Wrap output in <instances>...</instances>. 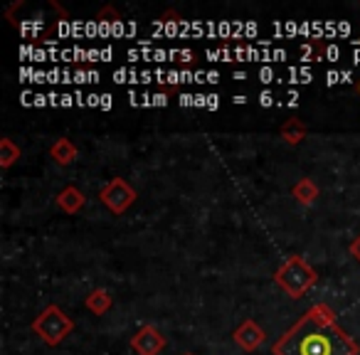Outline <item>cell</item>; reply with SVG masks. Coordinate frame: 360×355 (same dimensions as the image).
<instances>
[{
  "label": "cell",
  "mask_w": 360,
  "mask_h": 355,
  "mask_svg": "<svg viewBox=\"0 0 360 355\" xmlns=\"http://www.w3.org/2000/svg\"><path fill=\"white\" fill-rule=\"evenodd\" d=\"M335 84H340V72L328 70L326 72V86H335Z\"/></svg>",
  "instance_id": "26"
},
{
  "label": "cell",
  "mask_w": 360,
  "mask_h": 355,
  "mask_svg": "<svg viewBox=\"0 0 360 355\" xmlns=\"http://www.w3.org/2000/svg\"><path fill=\"white\" fill-rule=\"evenodd\" d=\"M72 50H75V62H86V50H84V47L75 45Z\"/></svg>",
  "instance_id": "44"
},
{
  "label": "cell",
  "mask_w": 360,
  "mask_h": 355,
  "mask_svg": "<svg viewBox=\"0 0 360 355\" xmlns=\"http://www.w3.org/2000/svg\"><path fill=\"white\" fill-rule=\"evenodd\" d=\"M129 104L131 106H141V96L136 94V89H129Z\"/></svg>",
  "instance_id": "55"
},
{
  "label": "cell",
  "mask_w": 360,
  "mask_h": 355,
  "mask_svg": "<svg viewBox=\"0 0 360 355\" xmlns=\"http://www.w3.org/2000/svg\"><path fill=\"white\" fill-rule=\"evenodd\" d=\"M286 57H289V52H286L284 47H274V50H271V62H284Z\"/></svg>",
  "instance_id": "30"
},
{
  "label": "cell",
  "mask_w": 360,
  "mask_h": 355,
  "mask_svg": "<svg viewBox=\"0 0 360 355\" xmlns=\"http://www.w3.org/2000/svg\"><path fill=\"white\" fill-rule=\"evenodd\" d=\"M153 62H158V65H163V62H170V52H168V50H163V47H155Z\"/></svg>",
  "instance_id": "25"
},
{
  "label": "cell",
  "mask_w": 360,
  "mask_h": 355,
  "mask_svg": "<svg viewBox=\"0 0 360 355\" xmlns=\"http://www.w3.org/2000/svg\"><path fill=\"white\" fill-rule=\"evenodd\" d=\"M264 340H266L264 330H262L259 325L255 323V321H245V323H242L240 328L235 330V343L240 345V348L250 350V353L259 348Z\"/></svg>",
  "instance_id": "6"
},
{
  "label": "cell",
  "mask_w": 360,
  "mask_h": 355,
  "mask_svg": "<svg viewBox=\"0 0 360 355\" xmlns=\"http://www.w3.org/2000/svg\"><path fill=\"white\" fill-rule=\"evenodd\" d=\"M86 62H101V50H99V47H89V50H86Z\"/></svg>",
  "instance_id": "35"
},
{
  "label": "cell",
  "mask_w": 360,
  "mask_h": 355,
  "mask_svg": "<svg viewBox=\"0 0 360 355\" xmlns=\"http://www.w3.org/2000/svg\"><path fill=\"white\" fill-rule=\"evenodd\" d=\"M150 82H155L153 72H150V70H143V72H141V84H150Z\"/></svg>",
  "instance_id": "52"
},
{
  "label": "cell",
  "mask_w": 360,
  "mask_h": 355,
  "mask_svg": "<svg viewBox=\"0 0 360 355\" xmlns=\"http://www.w3.org/2000/svg\"><path fill=\"white\" fill-rule=\"evenodd\" d=\"M50 155L57 160L60 165H70L72 160L77 158V148H75V143L72 141H67V138H60L55 146L50 148Z\"/></svg>",
  "instance_id": "8"
},
{
  "label": "cell",
  "mask_w": 360,
  "mask_h": 355,
  "mask_svg": "<svg viewBox=\"0 0 360 355\" xmlns=\"http://www.w3.org/2000/svg\"><path fill=\"white\" fill-rule=\"evenodd\" d=\"M114 60V47H101V62Z\"/></svg>",
  "instance_id": "50"
},
{
  "label": "cell",
  "mask_w": 360,
  "mask_h": 355,
  "mask_svg": "<svg viewBox=\"0 0 360 355\" xmlns=\"http://www.w3.org/2000/svg\"><path fill=\"white\" fill-rule=\"evenodd\" d=\"M358 91H360V84H358Z\"/></svg>",
  "instance_id": "63"
},
{
  "label": "cell",
  "mask_w": 360,
  "mask_h": 355,
  "mask_svg": "<svg viewBox=\"0 0 360 355\" xmlns=\"http://www.w3.org/2000/svg\"><path fill=\"white\" fill-rule=\"evenodd\" d=\"M18 27H20V35L30 40V37H35L37 32L42 30V20H25V22H20Z\"/></svg>",
  "instance_id": "14"
},
{
  "label": "cell",
  "mask_w": 360,
  "mask_h": 355,
  "mask_svg": "<svg viewBox=\"0 0 360 355\" xmlns=\"http://www.w3.org/2000/svg\"><path fill=\"white\" fill-rule=\"evenodd\" d=\"M232 104H235V106H237V104H240V106H242V104H247V96H245V94H235V96H232Z\"/></svg>",
  "instance_id": "60"
},
{
  "label": "cell",
  "mask_w": 360,
  "mask_h": 355,
  "mask_svg": "<svg viewBox=\"0 0 360 355\" xmlns=\"http://www.w3.org/2000/svg\"><path fill=\"white\" fill-rule=\"evenodd\" d=\"M114 82L116 84H131V67H119L114 72Z\"/></svg>",
  "instance_id": "17"
},
{
  "label": "cell",
  "mask_w": 360,
  "mask_h": 355,
  "mask_svg": "<svg viewBox=\"0 0 360 355\" xmlns=\"http://www.w3.org/2000/svg\"><path fill=\"white\" fill-rule=\"evenodd\" d=\"M18 155H20V148H15L11 138L0 141V165H3V168H11Z\"/></svg>",
  "instance_id": "12"
},
{
  "label": "cell",
  "mask_w": 360,
  "mask_h": 355,
  "mask_svg": "<svg viewBox=\"0 0 360 355\" xmlns=\"http://www.w3.org/2000/svg\"><path fill=\"white\" fill-rule=\"evenodd\" d=\"M205 57L210 62H222V57H220V47L217 50H205Z\"/></svg>",
  "instance_id": "51"
},
{
  "label": "cell",
  "mask_w": 360,
  "mask_h": 355,
  "mask_svg": "<svg viewBox=\"0 0 360 355\" xmlns=\"http://www.w3.org/2000/svg\"><path fill=\"white\" fill-rule=\"evenodd\" d=\"M57 82H62V72L55 67V70L47 72V84H57Z\"/></svg>",
  "instance_id": "37"
},
{
  "label": "cell",
  "mask_w": 360,
  "mask_h": 355,
  "mask_svg": "<svg viewBox=\"0 0 360 355\" xmlns=\"http://www.w3.org/2000/svg\"><path fill=\"white\" fill-rule=\"evenodd\" d=\"M257 79H259L262 84H271V82L279 79V77H276V72H274V67H271V65H262L259 72H257Z\"/></svg>",
  "instance_id": "15"
},
{
  "label": "cell",
  "mask_w": 360,
  "mask_h": 355,
  "mask_svg": "<svg viewBox=\"0 0 360 355\" xmlns=\"http://www.w3.org/2000/svg\"><path fill=\"white\" fill-rule=\"evenodd\" d=\"M75 99H77V106H79V109H84V106H86V94H82V89L75 94Z\"/></svg>",
  "instance_id": "58"
},
{
  "label": "cell",
  "mask_w": 360,
  "mask_h": 355,
  "mask_svg": "<svg viewBox=\"0 0 360 355\" xmlns=\"http://www.w3.org/2000/svg\"><path fill=\"white\" fill-rule=\"evenodd\" d=\"M178 104L183 106V109H188V106H195V94H180Z\"/></svg>",
  "instance_id": "29"
},
{
  "label": "cell",
  "mask_w": 360,
  "mask_h": 355,
  "mask_svg": "<svg viewBox=\"0 0 360 355\" xmlns=\"http://www.w3.org/2000/svg\"><path fill=\"white\" fill-rule=\"evenodd\" d=\"M183 65H191L193 60H195V55H193V50H180V57H178Z\"/></svg>",
  "instance_id": "42"
},
{
  "label": "cell",
  "mask_w": 360,
  "mask_h": 355,
  "mask_svg": "<svg viewBox=\"0 0 360 355\" xmlns=\"http://www.w3.org/2000/svg\"><path fill=\"white\" fill-rule=\"evenodd\" d=\"M163 20H165V37H168V40H173L175 35H180V22H183V18L175 15V13H168Z\"/></svg>",
  "instance_id": "13"
},
{
  "label": "cell",
  "mask_w": 360,
  "mask_h": 355,
  "mask_svg": "<svg viewBox=\"0 0 360 355\" xmlns=\"http://www.w3.org/2000/svg\"><path fill=\"white\" fill-rule=\"evenodd\" d=\"M57 205L62 207L65 212H70V215H75V212L82 210V205H84V193L79 191V188H65V191L60 193V198H57Z\"/></svg>",
  "instance_id": "7"
},
{
  "label": "cell",
  "mask_w": 360,
  "mask_h": 355,
  "mask_svg": "<svg viewBox=\"0 0 360 355\" xmlns=\"http://www.w3.org/2000/svg\"><path fill=\"white\" fill-rule=\"evenodd\" d=\"M217 82H220V72L207 70V84H217Z\"/></svg>",
  "instance_id": "54"
},
{
  "label": "cell",
  "mask_w": 360,
  "mask_h": 355,
  "mask_svg": "<svg viewBox=\"0 0 360 355\" xmlns=\"http://www.w3.org/2000/svg\"><path fill=\"white\" fill-rule=\"evenodd\" d=\"M153 106H168V94H165V91L153 94Z\"/></svg>",
  "instance_id": "39"
},
{
  "label": "cell",
  "mask_w": 360,
  "mask_h": 355,
  "mask_svg": "<svg viewBox=\"0 0 360 355\" xmlns=\"http://www.w3.org/2000/svg\"><path fill=\"white\" fill-rule=\"evenodd\" d=\"M111 106H114V96H111V94H101L99 109L101 111H111Z\"/></svg>",
  "instance_id": "33"
},
{
  "label": "cell",
  "mask_w": 360,
  "mask_h": 355,
  "mask_svg": "<svg viewBox=\"0 0 360 355\" xmlns=\"http://www.w3.org/2000/svg\"><path fill=\"white\" fill-rule=\"evenodd\" d=\"M75 84H77V86L89 84V70H84V67H79V70H75Z\"/></svg>",
  "instance_id": "22"
},
{
  "label": "cell",
  "mask_w": 360,
  "mask_h": 355,
  "mask_svg": "<svg viewBox=\"0 0 360 355\" xmlns=\"http://www.w3.org/2000/svg\"><path fill=\"white\" fill-rule=\"evenodd\" d=\"M259 32V25L257 22H252V20H247V27H245V40H252V37Z\"/></svg>",
  "instance_id": "32"
},
{
  "label": "cell",
  "mask_w": 360,
  "mask_h": 355,
  "mask_svg": "<svg viewBox=\"0 0 360 355\" xmlns=\"http://www.w3.org/2000/svg\"><path fill=\"white\" fill-rule=\"evenodd\" d=\"M22 106H35V94L30 89L22 91Z\"/></svg>",
  "instance_id": "43"
},
{
  "label": "cell",
  "mask_w": 360,
  "mask_h": 355,
  "mask_svg": "<svg viewBox=\"0 0 360 355\" xmlns=\"http://www.w3.org/2000/svg\"><path fill=\"white\" fill-rule=\"evenodd\" d=\"M131 348L139 355H158L165 348V338L160 335L158 328L153 325H143L139 333L131 338Z\"/></svg>",
  "instance_id": "5"
},
{
  "label": "cell",
  "mask_w": 360,
  "mask_h": 355,
  "mask_svg": "<svg viewBox=\"0 0 360 355\" xmlns=\"http://www.w3.org/2000/svg\"><path fill=\"white\" fill-rule=\"evenodd\" d=\"M350 254H353L355 259L360 262V237H358V240L353 242V245H350Z\"/></svg>",
  "instance_id": "56"
},
{
  "label": "cell",
  "mask_w": 360,
  "mask_h": 355,
  "mask_svg": "<svg viewBox=\"0 0 360 355\" xmlns=\"http://www.w3.org/2000/svg\"><path fill=\"white\" fill-rule=\"evenodd\" d=\"M72 328H75V323H72V321L65 316V311L57 309V306H47V309L40 314V318L32 323V330L50 345L62 343L65 335L70 333Z\"/></svg>",
  "instance_id": "2"
},
{
  "label": "cell",
  "mask_w": 360,
  "mask_h": 355,
  "mask_svg": "<svg viewBox=\"0 0 360 355\" xmlns=\"http://www.w3.org/2000/svg\"><path fill=\"white\" fill-rule=\"evenodd\" d=\"M99 79H101L99 72H96V70H89V84H99Z\"/></svg>",
  "instance_id": "59"
},
{
  "label": "cell",
  "mask_w": 360,
  "mask_h": 355,
  "mask_svg": "<svg viewBox=\"0 0 360 355\" xmlns=\"http://www.w3.org/2000/svg\"><path fill=\"white\" fill-rule=\"evenodd\" d=\"M126 57H129L131 62H139V60H143V55H141V50H129V52H126Z\"/></svg>",
  "instance_id": "57"
},
{
  "label": "cell",
  "mask_w": 360,
  "mask_h": 355,
  "mask_svg": "<svg viewBox=\"0 0 360 355\" xmlns=\"http://www.w3.org/2000/svg\"><path fill=\"white\" fill-rule=\"evenodd\" d=\"M340 84H353V72H350V70L340 72Z\"/></svg>",
  "instance_id": "53"
},
{
  "label": "cell",
  "mask_w": 360,
  "mask_h": 355,
  "mask_svg": "<svg viewBox=\"0 0 360 355\" xmlns=\"http://www.w3.org/2000/svg\"><path fill=\"white\" fill-rule=\"evenodd\" d=\"M99 101L101 94H86V106H91V109H99Z\"/></svg>",
  "instance_id": "45"
},
{
  "label": "cell",
  "mask_w": 360,
  "mask_h": 355,
  "mask_svg": "<svg viewBox=\"0 0 360 355\" xmlns=\"http://www.w3.org/2000/svg\"><path fill=\"white\" fill-rule=\"evenodd\" d=\"M84 30H86V20H72V37H75V40L77 37H79V40L86 37Z\"/></svg>",
  "instance_id": "19"
},
{
  "label": "cell",
  "mask_w": 360,
  "mask_h": 355,
  "mask_svg": "<svg viewBox=\"0 0 360 355\" xmlns=\"http://www.w3.org/2000/svg\"><path fill=\"white\" fill-rule=\"evenodd\" d=\"M45 82H47V72L35 70V75H32V84H45Z\"/></svg>",
  "instance_id": "40"
},
{
  "label": "cell",
  "mask_w": 360,
  "mask_h": 355,
  "mask_svg": "<svg viewBox=\"0 0 360 355\" xmlns=\"http://www.w3.org/2000/svg\"><path fill=\"white\" fill-rule=\"evenodd\" d=\"M353 65H360V50H353Z\"/></svg>",
  "instance_id": "62"
},
{
  "label": "cell",
  "mask_w": 360,
  "mask_h": 355,
  "mask_svg": "<svg viewBox=\"0 0 360 355\" xmlns=\"http://www.w3.org/2000/svg\"><path fill=\"white\" fill-rule=\"evenodd\" d=\"M111 37H116V40H121V37H126V20H114V30H111Z\"/></svg>",
  "instance_id": "23"
},
{
  "label": "cell",
  "mask_w": 360,
  "mask_h": 355,
  "mask_svg": "<svg viewBox=\"0 0 360 355\" xmlns=\"http://www.w3.org/2000/svg\"><path fill=\"white\" fill-rule=\"evenodd\" d=\"M165 84H180V72L168 70V79H165Z\"/></svg>",
  "instance_id": "46"
},
{
  "label": "cell",
  "mask_w": 360,
  "mask_h": 355,
  "mask_svg": "<svg viewBox=\"0 0 360 355\" xmlns=\"http://www.w3.org/2000/svg\"><path fill=\"white\" fill-rule=\"evenodd\" d=\"M195 109H207V94H195Z\"/></svg>",
  "instance_id": "48"
},
{
  "label": "cell",
  "mask_w": 360,
  "mask_h": 355,
  "mask_svg": "<svg viewBox=\"0 0 360 355\" xmlns=\"http://www.w3.org/2000/svg\"><path fill=\"white\" fill-rule=\"evenodd\" d=\"M109 306H111V296L106 294L104 289L94 291V294H91L89 299H86V309H89L91 314H96V316L106 314V311H109Z\"/></svg>",
  "instance_id": "11"
},
{
  "label": "cell",
  "mask_w": 360,
  "mask_h": 355,
  "mask_svg": "<svg viewBox=\"0 0 360 355\" xmlns=\"http://www.w3.org/2000/svg\"><path fill=\"white\" fill-rule=\"evenodd\" d=\"M139 35V22L126 20V37H136Z\"/></svg>",
  "instance_id": "38"
},
{
  "label": "cell",
  "mask_w": 360,
  "mask_h": 355,
  "mask_svg": "<svg viewBox=\"0 0 360 355\" xmlns=\"http://www.w3.org/2000/svg\"><path fill=\"white\" fill-rule=\"evenodd\" d=\"M335 32H338V37H348L350 32H353V27H350L345 20H338V27H335Z\"/></svg>",
  "instance_id": "34"
},
{
  "label": "cell",
  "mask_w": 360,
  "mask_h": 355,
  "mask_svg": "<svg viewBox=\"0 0 360 355\" xmlns=\"http://www.w3.org/2000/svg\"><path fill=\"white\" fill-rule=\"evenodd\" d=\"M284 35H286V40H289V37H294V35H299V22L286 20L284 22Z\"/></svg>",
  "instance_id": "27"
},
{
  "label": "cell",
  "mask_w": 360,
  "mask_h": 355,
  "mask_svg": "<svg viewBox=\"0 0 360 355\" xmlns=\"http://www.w3.org/2000/svg\"><path fill=\"white\" fill-rule=\"evenodd\" d=\"M72 106H77V99L72 94H62V109H72Z\"/></svg>",
  "instance_id": "41"
},
{
  "label": "cell",
  "mask_w": 360,
  "mask_h": 355,
  "mask_svg": "<svg viewBox=\"0 0 360 355\" xmlns=\"http://www.w3.org/2000/svg\"><path fill=\"white\" fill-rule=\"evenodd\" d=\"M35 106H37V109H42V106H50L47 94H40V91H37V94H35Z\"/></svg>",
  "instance_id": "47"
},
{
  "label": "cell",
  "mask_w": 360,
  "mask_h": 355,
  "mask_svg": "<svg viewBox=\"0 0 360 355\" xmlns=\"http://www.w3.org/2000/svg\"><path fill=\"white\" fill-rule=\"evenodd\" d=\"M294 198L299 202H304V205H311V202L319 198V188H316L314 181H309V178H304V181H299L294 186Z\"/></svg>",
  "instance_id": "10"
},
{
  "label": "cell",
  "mask_w": 360,
  "mask_h": 355,
  "mask_svg": "<svg viewBox=\"0 0 360 355\" xmlns=\"http://www.w3.org/2000/svg\"><path fill=\"white\" fill-rule=\"evenodd\" d=\"M276 281H279V284L296 299V296H301L316 281V271L311 269L301 257H291V259L279 269Z\"/></svg>",
  "instance_id": "3"
},
{
  "label": "cell",
  "mask_w": 360,
  "mask_h": 355,
  "mask_svg": "<svg viewBox=\"0 0 360 355\" xmlns=\"http://www.w3.org/2000/svg\"><path fill=\"white\" fill-rule=\"evenodd\" d=\"M340 60V47L338 45H326V62H338Z\"/></svg>",
  "instance_id": "21"
},
{
  "label": "cell",
  "mask_w": 360,
  "mask_h": 355,
  "mask_svg": "<svg viewBox=\"0 0 360 355\" xmlns=\"http://www.w3.org/2000/svg\"><path fill=\"white\" fill-rule=\"evenodd\" d=\"M195 84V72L193 70H180V84Z\"/></svg>",
  "instance_id": "28"
},
{
  "label": "cell",
  "mask_w": 360,
  "mask_h": 355,
  "mask_svg": "<svg viewBox=\"0 0 360 355\" xmlns=\"http://www.w3.org/2000/svg\"><path fill=\"white\" fill-rule=\"evenodd\" d=\"M195 84H207V70H195Z\"/></svg>",
  "instance_id": "49"
},
{
  "label": "cell",
  "mask_w": 360,
  "mask_h": 355,
  "mask_svg": "<svg viewBox=\"0 0 360 355\" xmlns=\"http://www.w3.org/2000/svg\"><path fill=\"white\" fill-rule=\"evenodd\" d=\"M304 136H306V126L301 124L299 119H289L284 126H281V138H284L286 143H291V146L301 143Z\"/></svg>",
  "instance_id": "9"
},
{
  "label": "cell",
  "mask_w": 360,
  "mask_h": 355,
  "mask_svg": "<svg viewBox=\"0 0 360 355\" xmlns=\"http://www.w3.org/2000/svg\"><path fill=\"white\" fill-rule=\"evenodd\" d=\"M217 37H220V40H232V20L217 22Z\"/></svg>",
  "instance_id": "16"
},
{
  "label": "cell",
  "mask_w": 360,
  "mask_h": 355,
  "mask_svg": "<svg viewBox=\"0 0 360 355\" xmlns=\"http://www.w3.org/2000/svg\"><path fill=\"white\" fill-rule=\"evenodd\" d=\"M276 355H355L358 348L355 343L335 328L333 323H323V321L306 316L304 321L294 325L279 345H274Z\"/></svg>",
  "instance_id": "1"
},
{
  "label": "cell",
  "mask_w": 360,
  "mask_h": 355,
  "mask_svg": "<svg viewBox=\"0 0 360 355\" xmlns=\"http://www.w3.org/2000/svg\"><path fill=\"white\" fill-rule=\"evenodd\" d=\"M276 104V96H274V91H269V89H264L259 94V106H264V109H269V106H274Z\"/></svg>",
  "instance_id": "18"
},
{
  "label": "cell",
  "mask_w": 360,
  "mask_h": 355,
  "mask_svg": "<svg viewBox=\"0 0 360 355\" xmlns=\"http://www.w3.org/2000/svg\"><path fill=\"white\" fill-rule=\"evenodd\" d=\"M299 35L301 37H309V40H314V20L299 22Z\"/></svg>",
  "instance_id": "20"
},
{
  "label": "cell",
  "mask_w": 360,
  "mask_h": 355,
  "mask_svg": "<svg viewBox=\"0 0 360 355\" xmlns=\"http://www.w3.org/2000/svg\"><path fill=\"white\" fill-rule=\"evenodd\" d=\"M84 35H86V37H96V35H99V22H96V20H86Z\"/></svg>",
  "instance_id": "31"
},
{
  "label": "cell",
  "mask_w": 360,
  "mask_h": 355,
  "mask_svg": "<svg viewBox=\"0 0 360 355\" xmlns=\"http://www.w3.org/2000/svg\"><path fill=\"white\" fill-rule=\"evenodd\" d=\"M186 355H191V353H186Z\"/></svg>",
  "instance_id": "64"
},
{
  "label": "cell",
  "mask_w": 360,
  "mask_h": 355,
  "mask_svg": "<svg viewBox=\"0 0 360 355\" xmlns=\"http://www.w3.org/2000/svg\"><path fill=\"white\" fill-rule=\"evenodd\" d=\"M311 79H314V72H311V67H299V84H311Z\"/></svg>",
  "instance_id": "24"
},
{
  "label": "cell",
  "mask_w": 360,
  "mask_h": 355,
  "mask_svg": "<svg viewBox=\"0 0 360 355\" xmlns=\"http://www.w3.org/2000/svg\"><path fill=\"white\" fill-rule=\"evenodd\" d=\"M232 79H237V82H245V79H247V75H245V72H235V75H232Z\"/></svg>",
  "instance_id": "61"
},
{
  "label": "cell",
  "mask_w": 360,
  "mask_h": 355,
  "mask_svg": "<svg viewBox=\"0 0 360 355\" xmlns=\"http://www.w3.org/2000/svg\"><path fill=\"white\" fill-rule=\"evenodd\" d=\"M101 200H104V205L109 207L111 212H124L131 207V202L136 200V193L131 191V186L126 181H121V178H114V181L109 183V186L101 191Z\"/></svg>",
  "instance_id": "4"
},
{
  "label": "cell",
  "mask_w": 360,
  "mask_h": 355,
  "mask_svg": "<svg viewBox=\"0 0 360 355\" xmlns=\"http://www.w3.org/2000/svg\"><path fill=\"white\" fill-rule=\"evenodd\" d=\"M217 109H220V96L207 94V111H217Z\"/></svg>",
  "instance_id": "36"
}]
</instances>
